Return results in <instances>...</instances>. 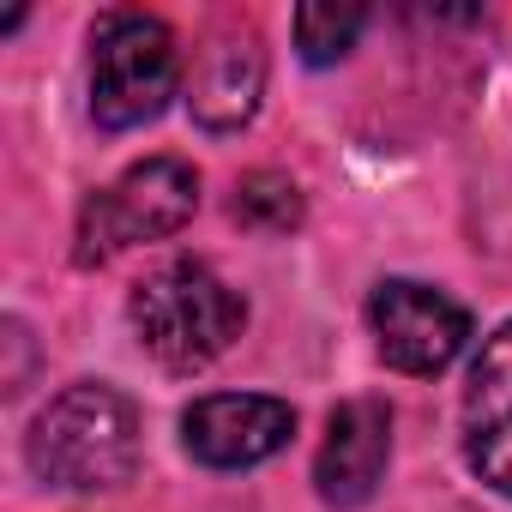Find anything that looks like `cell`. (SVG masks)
Segmentation results:
<instances>
[{
  "instance_id": "10",
  "label": "cell",
  "mask_w": 512,
  "mask_h": 512,
  "mask_svg": "<svg viewBox=\"0 0 512 512\" xmlns=\"http://www.w3.org/2000/svg\"><path fill=\"white\" fill-rule=\"evenodd\" d=\"M362 25H368L362 7H332V0L326 7H296V49L308 67H332L356 49Z\"/></svg>"
},
{
  "instance_id": "9",
  "label": "cell",
  "mask_w": 512,
  "mask_h": 512,
  "mask_svg": "<svg viewBox=\"0 0 512 512\" xmlns=\"http://www.w3.org/2000/svg\"><path fill=\"white\" fill-rule=\"evenodd\" d=\"M260 91H266V55H260V37H253V31L229 25V31H217V37L193 55L187 103H193V121H199V127L235 133L241 121H253Z\"/></svg>"
},
{
  "instance_id": "2",
  "label": "cell",
  "mask_w": 512,
  "mask_h": 512,
  "mask_svg": "<svg viewBox=\"0 0 512 512\" xmlns=\"http://www.w3.org/2000/svg\"><path fill=\"white\" fill-rule=\"evenodd\" d=\"M247 326V302L205 266V260H169L133 290V332L151 362L169 374H193L217 362Z\"/></svg>"
},
{
  "instance_id": "3",
  "label": "cell",
  "mask_w": 512,
  "mask_h": 512,
  "mask_svg": "<svg viewBox=\"0 0 512 512\" xmlns=\"http://www.w3.org/2000/svg\"><path fill=\"white\" fill-rule=\"evenodd\" d=\"M181 85V55L163 19L151 13H103L91 31V121L109 133H133L169 109Z\"/></svg>"
},
{
  "instance_id": "1",
  "label": "cell",
  "mask_w": 512,
  "mask_h": 512,
  "mask_svg": "<svg viewBox=\"0 0 512 512\" xmlns=\"http://www.w3.org/2000/svg\"><path fill=\"white\" fill-rule=\"evenodd\" d=\"M25 458L55 488H79V494L121 488L139 470V410L103 380H79L43 404Z\"/></svg>"
},
{
  "instance_id": "11",
  "label": "cell",
  "mask_w": 512,
  "mask_h": 512,
  "mask_svg": "<svg viewBox=\"0 0 512 512\" xmlns=\"http://www.w3.org/2000/svg\"><path fill=\"white\" fill-rule=\"evenodd\" d=\"M266 205H272V229H290V223L302 217V199H296V187H290L284 175H253V181L241 187V199H235V217L266 223V217H260Z\"/></svg>"
},
{
  "instance_id": "4",
  "label": "cell",
  "mask_w": 512,
  "mask_h": 512,
  "mask_svg": "<svg viewBox=\"0 0 512 512\" xmlns=\"http://www.w3.org/2000/svg\"><path fill=\"white\" fill-rule=\"evenodd\" d=\"M193 205H199L193 163L145 157L121 181H109L103 193L85 199V211H79V260L97 266V260H109V253H121L133 241H163L193 217Z\"/></svg>"
},
{
  "instance_id": "7",
  "label": "cell",
  "mask_w": 512,
  "mask_h": 512,
  "mask_svg": "<svg viewBox=\"0 0 512 512\" xmlns=\"http://www.w3.org/2000/svg\"><path fill=\"white\" fill-rule=\"evenodd\" d=\"M464 458L470 470L512 494V326L482 338L464 380Z\"/></svg>"
},
{
  "instance_id": "6",
  "label": "cell",
  "mask_w": 512,
  "mask_h": 512,
  "mask_svg": "<svg viewBox=\"0 0 512 512\" xmlns=\"http://www.w3.org/2000/svg\"><path fill=\"white\" fill-rule=\"evenodd\" d=\"M290 434H296V410L266 392H211V398L187 404V416H181V446L205 470L266 464L290 446Z\"/></svg>"
},
{
  "instance_id": "8",
  "label": "cell",
  "mask_w": 512,
  "mask_h": 512,
  "mask_svg": "<svg viewBox=\"0 0 512 512\" xmlns=\"http://www.w3.org/2000/svg\"><path fill=\"white\" fill-rule=\"evenodd\" d=\"M392 458V410L380 398H350L332 410L320 458H314V482L326 506H362Z\"/></svg>"
},
{
  "instance_id": "5",
  "label": "cell",
  "mask_w": 512,
  "mask_h": 512,
  "mask_svg": "<svg viewBox=\"0 0 512 512\" xmlns=\"http://www.w3.org/2000/svg\"><path fill=\"white\" fill-rule=\"evenodd\" d=\"M368 326H374L380 362L398 374H446L470 344V314L446 290L416 278H386L368 302Z\"/></svg>"
}]
</instances>
